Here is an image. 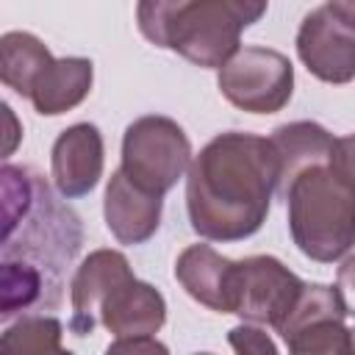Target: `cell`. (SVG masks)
I'll list each match as a JSON object with an SVG mask.
<instances>
[{"mask_svg": "<svg viewBox=\"0 0 355 355\" xmlns=\"http://www.w3.org/2000/svg\"><path fill=\"white\" fill-rule=\"evenodd\" d=\"M0 313H42L61 305L64 277L83 244L80 216L31 166L6 164Z\"/></svg>", "mask_w": 355, "mask_h": 355, "instance_id": "cell-1", "label": "cell"}, {"mask_svg": "<svg viewBox=\"0 0 355 355\" xmlns=\"http://www.w3.org/2000/svg\"><path fill=\"white\" fill-rule=\"evenodd\" d=\"M277 189L272 141L227 130L214 136L189 166L186 211L194 233L208 241H241L266 222Z\"/></svg>", "mask_w": 355, "mask_h": 355, "instance_id": "cell-2", "label": "cell"}, {"mask_svg": "<svg viewBox=\"0 0 355 355\" xmlns=\"http://www.w3.org/2000/svg\"><path fill=\"white\" fill-rule=\"evenodd\" d=\"M288 205V230L297 250L316 261L333 263L355 244V189L333 169L330 161L297 172L283 194Z\"/></svg>", "mask_w": 355, "mask_h": 355, "instance_id": "cell-3", "label": "cell"}, {"mask_svg": "<svg viewBox=\"0 0 355 355\" xmlns=\"http://www.w3.org/2000/svg\"><path fill=\"white\" fill-rule=\"evenodd\" d=\"M191 166V141L161 114L133 119L122 136V172L153 194H166Z\"/></svg>", "mask_w": 355, "mask_h": 355, "instance_id": "cell-4", "label": "cell"}, {"mask_svg": "<svg viewBox=\"0 0 355 355\" xmlns=\"http://www.w3.org/2000/svg\"><path fill=\"white\" fill-rule=\"evenodd\" d=\"M305 280H300L275 255H250L233 261L227 313L244 322L272 327L275 333L291 313Z\"/></svg>", "mask_w": 355, "mask_h": 355, "instance_id": "cell-5", "label": "cell"}, {"mask_svg": "<svg viewBox=\"0 0 355 355\" xmlns=\"http://www.w3.org/2000/svg\"><path fill=\"white\" fill-rule=\"evenodd\" d=\"M222 97L247 114H275L294 92L291 61L272 47H239L216 75Z\"/></svg>", "mask_w": 355, "mask_h": 355, "instance_id": "cell-6", "label": "cell"}, {"mask_svg": "<svg viewBox=\"0 0 355 355\" xmlns=\"http://www.w3.org/2000/svg\"><path fill=\"white\" fill-rule=\"evenodd\" d=\"M347 308L338 288L305 283L291 313L280 324V338L297 355H349L352 330L344 324Z\"/></svg>", "mask_w": 355, "mask_h": 355, "instance_id": "cell-7", "label": "cell"}, {"mask_svg": "<svg viewBox=\"0 0 355 355\" xmlns=\"http://www.w3.org/2000/svg\"><path fill=\"white\" fill-rule=\"evenodd\" d=\"M241 22L219 0H191L169 28V50L186 61L219 69L239 50Z\"/></svg>", "mask_w": 355, "mask_h": 355, "instance_id": "cell-8", "label": "cell"}, {"mask_svg": "<svg viewBox=\"0 0 355 355\" xmlns=\"http://www.w3.org/2000/svg\"><path fill=\"white\" fill-rule=\"evenodd\" d=\"M297 55L322 83L355 80V31L344 25L327 6L305 14L297 31Z\"/></svg>", "mask_w": 355, "mask_h": 355, "instance_id": "cell-9", "label": "cell"}, {"mask_svg": "<svg viewBox=\"0 0 355 355\" xmlns=\"http://www.w3.org/2000/svg\"><path fill=\"white\" fill-rule=\"evenodd\" d=\"M103 161H105V147L97 125L92 122L69 125L67 130L58 133L50 153L55 191L64 200H78L89 194L103 178Z\"/></svg>", "mask_w": 355, "mask_h": 355, "instance_id": "cell-10", "label": "cell"}, {"mask_svg": "<svg viewBox=\"0 0 355 355\" xmlns=\"http://www.w3.org/2000/svg\"><path fill=\"white\" fill-rule=\"evenodd\" d=\"M133 277V269L128 258L119 250H94L83 263L75 269V277L69 283V300H72V319L69 330L75 336H89L100 322V308L108 300V294Z\"/></svg>", "mask_w": 355, "mask_h": 355, "instance_id": "cell-11", "label": "cell"}, {"mask_svg": "<svg viewBox=\"0 0 355 355\" xmlns=\"http://www.w3.org/2000/svg\"><path fill=\"white\" fill-rule=\"evenodd\" d=\"M161 211H164V197L141 189L133 183L122 169H116L105 186V200H103V214H105V227L119 244H144L147 239L155 236L161 225Z\"/></svg>", "mask_w": 355, "mask_h": 355, "instance_id": "cell-12", "label": "cell"}, {"mask_svg": "<svg viewBox=\"0 0 355 355\" xmlns=\"http://www.w3.org/2000/svg\"><path fill=\"white\" fill-rule=\"evenodd\" d=\"M164 322H166L164 294L155 286L136 280V275L119 283L100 308V324L116 338L155 336L164 327Z\"/></svg>", "mask_w": 355, "mask_h": 355, "instance_id": "cell-13", "label": "cell"}, {"mask_svg": "<svg viewBox=\"0 0 355 355\" xmlns=\"http://www.w3.org/2000/svg\"><path fill=\"white\" fill-rule=\"evenodd\" d=\"M94 80V64L80 55L53 58L31 89V103L42 116H58L80 105Z\"/></svg>", "mask_w": 355, "mask_h": 355, "instance_id": "cell-14", "label": "cell"}, {"mask_svg": "<svg viewBox=\"0 0 355 355\" xmlns=\"http://www.w3.org/2000/svg\"><path fill=\"white\" fill-rule=\"evenodd\" d=\"M269 141H272V150L277 155V189H275V194L280 200H283V194H286V189L297 172H302L311 164L330 161L333 147H336V139L319 122H308V119L275 128Z\"/></svg>", "mask_w": 355, "mask_h": 355, "instance_id": "cell-15", "label": "cell"}, {"mask_svg": "<svg viewBox=\"0 0 355 355\" xmlns=\"http://www.w3.org/2000/svg\"><path fill=\"white\" fill-rule=\"evenodd\" d=\"M233 261L222 258L208 244H189L175 261V277L191 300L200 305L227 313Z\"/></svg>", "mask_w": 355, "mask_h": 355, "instance_id": "cell-16", "label": "cell"}, {"mask_svg": "<svg viewBox=\"0 0 355 355\" xmlns=\"http://www.w3.org/2000/svg\"><path fill=\"white\" fill-rule=\"evenodd\" d=\"M53 61L44 42L28 31H8L0 39V80L22 97H31L33 83Z\"/></svg>", "mask_w": 355, "mask_h": 355, "instance_id": "cell-17", "label": "cell"}, {"mask_svg": "<svg viewBox=\"0 0 355 355\" xmlns=\"http://www.w3.org/2000/svg\"><path fill=\"white\" fill-rule=\"evenodd\" d=\"M0 347L6 352H64L61 322L44 313H22L19 322L6 327Z\"/></svg>", "mask_w": 355, "mask_h": 355, "instance_id": "cell-18", "label": "cell"}, {"mask_svg": "<svg viewBox=\"0 0 355 355\" xmlns=\"http://www.w3.org/2000/svg\"><path fill=\"white\" fill-rule=\"evenodd\" d=\"M186 3L191 0H139L136 22L141 36L155 47H169V28Z\"/></svg>", "mask_w": 355, "mask_h": 355, "instance_id": "cell-19", "label": "cell"}, {"mask_svg": "<svg viewBox=\"0 0 355 355\" xmlns=\"http://www.w3.org/2000/svg\"><path fill=\"white\" fill-rule=\"evenodd\" d=\"M230 347L236 352H255V355H266V352L275 355L277 352L275 341L263 330H258L252 322L250 324H239V327L230 330Z\"/></svg>", "mask_w": 355, "mask_h": 355, "instance_id": "cell-20", "label": "cell"}, {"mask_svg": "<svg viewBox=\"0 0 355 355\" xmlns=\"http://www.w3.org/2000/svg\"><path fill=\"white\" fill-rule=\"evenodd\" d=\"M330 164H333V169H336V172L355 189V133L336 139Z\"/></svg>", "mask_w": 355, "mask_h": 355, "instance_id": "cell-21", "label": "cell"}, {"mask_svg": "<svg viewBox=\"0 0 355 355\" xmlns=\"http://www.w3.org/2000/svg\"><path fill=\"white\" fill-rule=\"evenodd\" d=\"M219 3L241 22V28L255 25L266 14V6H269V0H219Z\"/></svg>", "mask_w": 355, "mask_h": 355, "instance_id": "cell-22", "label": "cell"}, {"mask_svg": "<svg viewBox=\"0 0 355 355\" xmlns=\"http://www.w3.org/2000/svg\"><path fill=\"white\" fill-rule=\"evenodd\" d=\"M341 300H344V308H347V316H355V255L344 258V263L338 266V283H336Z\"/></svg>", "mask_w": 355, "mask_h": 355, "instance_id": "cell-23", "label": "cell"}, {"mask_svg": "<svg viewBox=\"0 0 355 355\" xmlns=\"http://www.w3.org/2000/svg\"><path fill=\"white\" fill-rule=\"evenodd\" d=\"M108 352H166L164 344L155 341V336H130V338H116L108 344Z\"/></svg>", "mask_w": 355, "mask_h": 355, "instance_id": "cell-24", "label": "cell"}, {"mask_svg": "<svg viewBox=\"0 0 355 355\" xmlns=\"http://www.w3.org/2000/svg\"><path fill=\"white\" fill-rule=\"evenodd\" d=\"M327 8L355 31V0H327Z\"/></svg>", "mask_w": 355, "mask_h": 355, "instance_id": "cell-25", "label": "cell"}, {"mask_svg": "<svg viewBox=\"0 0 355 355\" xmlns=\"http://www.w3.org/2000/svg\"><path fill=\"white\" fill-rule=\"evenodd\" d=\"M352 352H355V327H352Z\"/></svg>", "mask_w": 355, "mask_h": 355, "instance_id": "cell-26", "label": "cell"}]
</instances>
